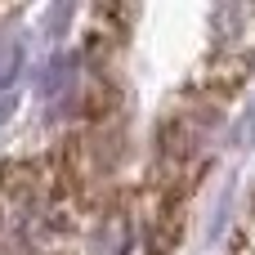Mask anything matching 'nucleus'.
I'll use <instances>...</instances> for the list:
<instances>
[{
  "label": "nucleus",
  "mask_w": 255,
  "mask_h": 255,
  "mask_svg": "<svg viewBox=\"0 0 255 255\" xmlns=\"http://www.w3.org/2000/svg\"><path fill=\"white\" fill-rule=\"evenodd\" d=\"M72 67H76V58H67V54L49 58V63H45V72H40V81H36V85H40V94H45V99H54V94L72 81Z\"/></svg>",
  "instance_id": "f257e3e1"
},
{
  "label": "nucleus",
  "mask_w": 255,
  "mask_h": 255,
  "mask_svg": "<svg viewBox=\"0 0 255 255\" xmlns=\"http://www.w3.org/2000/svg\"><path fill=\"white\" fill-rule=\"evenodd\" d=\"M18 63H22V40L9 31V36H0V90L13 81V72H18Z\"/></svg>",
  "instance_id": "f03ea898"
},
{
  "label": "nucleus",
  "mask_w": 255,
  "mask_h": 255,
  "mask_svg": "<svg viewBox=\"0 0 255 255\" xmlns=\"http://www.w3.org/2000/svg\"><path fill=\"white\" fill-rule=\"evenodd\" d=\"M9 112H13V94H0V126L9 121Z\"/></svg>",
  "instance_id": "7ed1b4c3"
}]
</instances>
